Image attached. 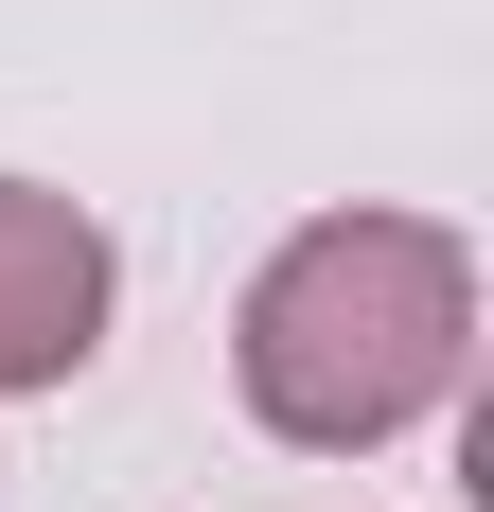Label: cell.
I'll use <instances>...</instances> for the list:
<instances>
[{
    "label": "cell",
    "mask_w": 494,
    "mask_h": 512,
    "mask_svg": "<svg viewBox=\"0 0 494 512\" xmlns=\"http://www.w3.org/2000/svg\"><path fill=\"white\" fill-rule=\"evenodd\" d=\"M106 318H124V230L53 177H0V407L89 389Z\"/></svg>",
    "instance_id": "cell-2"
},
{
    "label": "cell",
    "mask_w": 494,
    "mask_h": 512,
    "mask_svg": "<svg viewBox=\"0 0 494 512\" xmlns=\"http://www.w3.org/2000/svg\"><path fill=\"white\" fill-rule=\"evenodd\" d=\"M230 389L283 460H389L477 389V230L459 212H300L230 301Z\"/></svg>",
    "instance_id": "cell-1"
}]
</instances>
